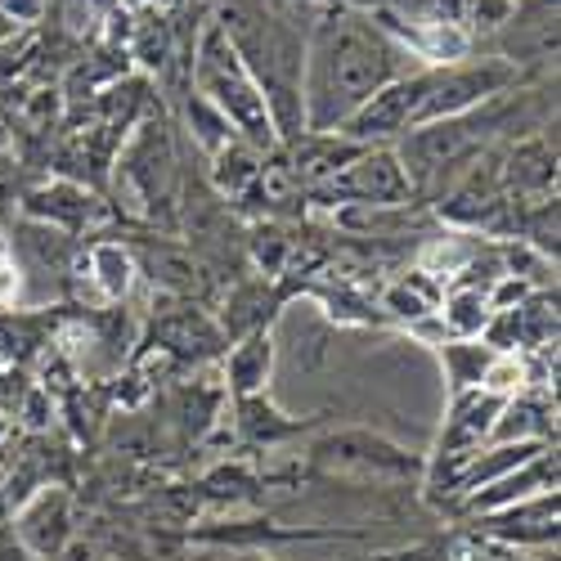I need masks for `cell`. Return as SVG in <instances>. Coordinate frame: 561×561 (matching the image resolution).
<instances>
[{
    "label": "cell",
    "instance_id": "obj_22",
    "mask_svg": "<svg viewBox=\"0 0 561 561\" xmlns=\"http://www.w3.org/2000/svg\"><path fill=\"white\" fill-rule=\"evenodd\" d=\"M0 10L14 23H32V19H41V0H0Z\"/></svg>",
    "mask_w": 561,
    "mask_h": 561
},
{
    "label": "cell",
    "instance_id": "obj_8",
    "mask_svg": "<svg viewBox=\"0 0 561 561\" xmlns=\"http://www.w3.org/2000/svg\"><path fill=\"white\" fill-rule=\"evenodd\" d=\"M14 543L27 548L36 561H55L72 543V499L64 485H41L14 522Z\"/></svg>",
    "mask_w": 561,
    "mask_h": 561
},
{
    "label": "cell",
    "instance_id": "obj_15",
    "mask_svg": "<svg viewBox=\"0 0 561 561\" xmlns=\"http://www.w3.org/2000/svg\"><path fill=\"white\" fill-rule=\"evenodd\" d=\"M499 351H490L485 342H440V364H445V382H449V396L458 391H477L485 368Z\"/></svg>",
    "mask_w": 561,
    "mask_h": 561
},
{
    "label": "cell",
    "instance_id": "obj_13",
    "mask_svg": "<svg viewBox=\"0 0 561 561\" xmlns=\"http://www.w3.org/2000/svg\"><path fill=\"white\" fill-rule=\"evenodd\" d=\"M274 373V337L261 329V333H248L239 346L229 351L225 359V382L233 391V400H248V396H261L265 382Z\"/></svg>",
    "mask_w": 561,
    "mask_h": 561
},
{
    "label": "cell",
    "instance_id": "obj_5",
    "mask_svg": "<svg viewBox=\"0 0 561 561\" xmlns=\"http://www.w3.org/2000/svg\"><path fill=\"white\" fill-rule=\"evenodd\" d=\"M310 462L329 477H355V481H417L423 477V458L413 449H400L396 440L378 436V432H333L310 449Z\"/></svg>",
    "mask_w": 561,
    "mask_h": 561
},
{
    "label": "cell",
    "instance_id": "obj_12",
    "mask_svg": "<svg viewBox=\"0 0 561 561\" xmlns=\"http://www.w3.org/2000/svg\"><path fill=\"white\" fill-rule=\"evenodd\" d=\"M557 440V404L548 396H512L503 400L485 445H552Z\"/></svg>",
    "mask_w": 561,
    "mask_h": 561
},
{
    "label": "cell",
    "instance_id": "obj_6",
    "mask_svg": "<svg viewBox=\"0 0 561 561\" xmlns=\"http://www.w3.org/2000/svg\"><path fill=\"white\" fill-rule=\"evenodd\" d=\"M423 85H427V68H413L404 77H396L391 85H382L337 135L351 145H391V139L409 135L417 126V104H423Z\"/></svg>",
    "mask_w": 561,
    "mask_h": 561
},
{
    "label": "cell",
    "instance_id": "obj_4",
    "mask_svg": "<svg viewBox=\"0 0 561 561\" xmlns=\"http://www.w3.org/2000/svg\"><path fill=\"white\" fill-rule=\"evenodd\" d=\"M517 81H522V68L507 64L503 55H467V59L427 68L423 104H417V126L472 113V108L507 95V90H517Z\"/></svg>",
    "mask_w": 561,
    "mask_h": 561
},
{
    "label": "cell",
    "instance_id": "obj_23",
    "mask_svg": "<svg viewBox=\"0 0 561 561\" xmlns=\"http://www.w3.org/2000/svg\"><path fill=\"white\" fill-rule=\"evenodd\" d=\"M0 561H36L27 548H19L14 539H5V543H0Z\"/></svg>",
    "mask_w": 561,
    "mask_h": 561
},
{
    "label": "cell",
    "instance_id": "obj_19",
    "mask_svg": "<svg viewBox=\"0 0 561 561\" xmlns=\"http://www.w3.org/2000/svg\"><path fill=\"white\" fill-rule=\"evenodd\" d=\"M90 270H95V278L104 284V297H122L130 288V274H135L126 248H117V243H100L90 252Z\"/></svg>",
    "mask_w": 561,
    "mask_h": 561
},
{
    "label": "cell",
    "instance_id": "obj_11",
    "mask_svg": "<svg viewBox=\"0 0 561 561\" xmlns=\"http://www.w3.org/2000/svg\"><path fill=\"white\" fill-rule=\"evenodd\" d=\"M503 400L485 396V391H458L449 396V413H445V427H440V445H436V462L445 458H462V454H472L490 440V427H494V417H499Z\"/></svg>",
    "mask_w": 561,
    "mask_h": 561
},
{
    "label": "cell",
    "instance_id": "obj_20",
    "mask_svg": "<svg viewBox=\"0 0 561 561\" xmlns=\"http://www.w3.org/2000/svg\"><path fill=\"white\" fill-rule=\"evenodd\" d=\"M190 126H194V139H198V145L207 149V153H220L225 145H229V139H239V135H233V126L203 100V95H194L190 100Z\"/></svg>",
    "mask_w": 561,
    "mask_h": 561
},
{
    "label": "cell",
    "instance_id": "obj_14",
    "mask_svg": "<svg viewBox=\"0 0 561 561\" xmlns=\"http://www.w3.org/2000/svg\"><path fill=\"white\" fill-rule=\"evenodd\" d=\"M490 297H485V288H477V284H454L445 297H440V306H436V319H440V329H445V337H454V342H477L481 333H485V323H490Z\"/></svg>",
    "mask_w": 561,
    "mask_h": 561
},
{
    "label": "cell",
    "instance_id": "obj_21",
    "mask_svg": "<svg viewBox=\"0 0 561 561\" xmlns=\"http://www.w3.org/2000/svg\"><path fill=\"white\" fill-rule=\"evenodd\" d=\"M19 284H23V274H19L14 256L0 252V306H10V301L19 297Z\"/></svg>",
    "mask_w": 561,
    "mask_h": 561
},
{
    "label": "cell",
    "instance_id": "obj_2",
    "mask_svg": "<svg viewBox=\"0 0 561 561\" xmlns=\"http://www.w3.org/2000/svg\"><path fill=\"white\" fill-rule=\"evenodd\" d=\"M216 27L233 45V55L252 72L265 95L278 139H297L301 117V64H306V27L278 10V0H211Z\"/></svg>",
    "mask_w": 561,
    "mask_h": 561
},
{
    "label": "cell",
    "instance_id": "obj_7",
    "mask_svg": "<svg viewBox=\"0 0 561 561\" xmlns=\"http://www.w3.org/2000/svg\"><path fill=\"white\" fill-rule=\"evenodd\" d=\"M319 194H337L359 207H400V203H409L413 184L391 145H368L329 184H319Z\"/></svg>",
    "mask_w": 561,
    "mask_h": 561
},
{
    "label": "cell",
    "instance_id": "obj_18",
    "mask_svg": "<svg viewBox=\"0 0 561 561\" xmlns=\"http://www.w3.org/2000/svg\"><path fill=\"white\" fill-rule=\"evenodd\" d=\"M239 423H243L248 440H265V445L297 432V423H288V417L278 413V409H270V400H261V396L239 400Z\"/></svg>",
    "mask_w": 561,
    "mask_h": 561
},
{
    "label": "cell",
    "instance_id": "obj_1",
    "mask_svg": "<svg viewBox=\"0 0 561 561\" xmlns=\"http://www.w3.org/2000/svg\"><path fill=\"white\" fill-rule=\"evenodd\" d=\"M423 68L404 45L359 10H333L306 27L301 117L314 135H337L382 85Z\"/></svg>",
    "mask_w": 561,
    "mask_h": 561
},
{
    "label": "cell",
    "instance_id": "obj_17",
    "mask_svg": "<svg viewBox=\"0 0 561 561\" xmlns=\"http://www.w3.org/2000/svg\"><path fill=\"white\" fill-rule=\"evenodd\" d=\"M211 180L220 194H243L248 184H256L261 175V153L252 145H243V139H229V145L220 153H211Z\"/></svg>",
    "mask_w": 561,
    "mask_h": 561
},
{
    "label": "cell",
    "instance_id": "obj_16",
    "mask_svg": "<svg viewBox=\"0 0 561 561\" xmlns=\"http://www.w3.org/2000/svg\"><path fill=\"white\" fill-rule=\"evenodd\" d=\"M32 211L45 216V225H64V229H81L90 216H95V198H90L85 190H77V184H50V190L32 194Z\"/></svg>",
    "mask_w": 561,
    "mask_h": 561
},
{
    "label": "cell",
    "instance_id": "obj_24",
    "mask_svg": "<svg viewBox=\"0 0 561 561\" xmlns=\"http://www.w3.org/2000/svg\"><path fill=\"white\" fill-rule=\"evenodd\" d=\"M337 5H342V10H359V14H378L387 0H337Z\"/></svg>",
    "mask_w": 561,
    "mask_h": 561
},
{
    "label": "cell",
    "instance_id": "obj_3",
    "mask_svg": "<svg viewBox=\"0 0 561 561\" xmlns=\"http://www.w3.org/2000/svg\"><path fill=\"white\" fill-rule=\"evenodd\" d=\"M194 95H203L233 126V135H239L243 145H252L256 153H270L278 145L265 95L256 90L252 72L243 68L239 55H233V45L220 36L216 23L203 27L198 50H194Z\"/></svg>",
    "mask_w": 561,
    "mask_h": 561
},
{
    "label": "cell",
    "instance_id": "obj_10",
    "mask_svg": "<svg viewBox=\"0 0 561 561\" xmlns=\"http://www.w3.org/2000/svg\"><path fill=\"white\" fill-rule=\"evenodd\" d=\"M552 490H557V445H548L543 454L522 462L517 472L490 481L485 490L467 494L458 507H462V517H485V512H503L512 503H526V499H539V494H552Z\"/></svg>",
    "mask_w": 561,
    "mask_h": 561
},
{
    "label": "cell",
    "instance_id": "obj_9",
    "mask_svg": "<svg viewBox=\"0 0 561 561\" xmlns=\"http://www.w3.org/2000/svg\"><path fill=\"white\" fill-rule=\"evenodd\" d=\"M477 535L503 543V548H548L557 543V490L512 503L503 512H485V517H472Z\"/></svg>",
    "mask_w": 561,
    "mask_h": 561
}]
</instances>
